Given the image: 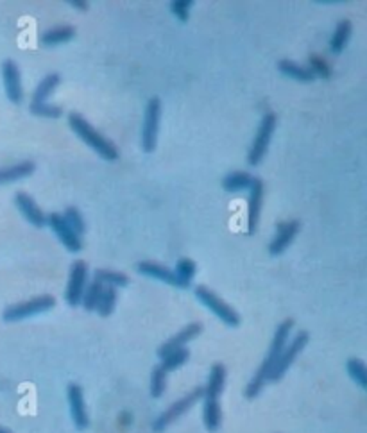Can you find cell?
<instances>
[{
    "label": "cell",
    "instance_id": "obj_28",
    "mask_svg": "<svg viewBox=\"0 0 367 433\" xmlns=\"http://www.w3.org/2000/svg\"><path fill=\"white\" fill-rule=\"evenodd\" d=\"M103 290H104V285L99 283L97 280L90 281V283L86 285V290H84V294H83V301H81L84 310H88V311L97 310V304H99Z\"/></svg>",
    "mask_w": 367,
    "mask_h": 433
},
{
    "label": "cell",
    "instance_id": "obj_31",
    "mask_svg": "<svg viewBox=\"0 0 367 433\" xmlns=\"http://www.w3.org/2000/svg\"><path fill=\"white\" fill-rule=\"evenodd\" d=\"M61 215H63L65 222H67L68 228H70L72 231L75 233V235L81 236L84 231H86V226H84V219H83V215H81L79 209H77V208H74V206H68V208L65 209V212L61 213Z\"/></svg>",
    "mask_w": 367,
    "mask_h": 433
},
{
    "label": "cell",
    "instance_id": "obj_21",
    "mask_svg": "<svg viewBox=\"0 0 367 433\" xmlns=\"http://www.w3.org/2000/svg\"><path fill=\"white\" fill-rule=\"evenodd\" d=\"M353 34V25L349 20H340L339 24H337L335 31H333L332 38H330V52L332 54H340V52L344 51V47L347 45V41H349V38H352Z\"/></svg>",
    "mask_w": 367,
    "mask_h": 433
},
{
    "label": "cell",
    "instance_id": "obj_12",
    "mask_svg": "<svg viewBox=\"0 0 367 433\" xmlns=\"http://www.w3.org/2000/svg\"><path fill=\"white\" fill-rule=\"evenodd\" d=\"M2 83L8 98L13 104H22L24 101V88H22L20 68L16 67L15 61L6 59L2 63Z\"/></svg>",
    "mask_w": 367,
    "mask_h": 433
},
{
    "label": "cell",
    "instance_id": "obj_22",
    "mask_svg": "<svg viewBox=\"0 0 367 433\" xmlns=\"http://www.w3.org/2000/svg\"><path fill=\"white\" fill-rule=\"evenodd\" d=\"M278 70L283 75H287V77L294 79V81H301V83H310V81L316 79V75L312 74L310 68L294 63L290 59H281L280 63H278Z\"/></svg>",
    "mask_w": 367,
    "mask_h": 433
},
{
    "label": "cell",
    "instance_id": "obj_5",
    "mask_svg": "<svg viewBox=\"0 0 367 433\" xmlns=\"http://www.w3.org/2000/svg\"><path fill=\"white\" fill-rule=\"evenodd\" d=\"M54 306V297L49 294H44L40 295V297H32V299L24 301V303L8 306L4 310V314H2V319H4L6 323H18V321L29 319V317H34V315L52 310Z\"/></svg>",
    "mask_w": 367,
    "mask_h": 433
},
{
    "label": "cell",
    "instance_id": "obj_8",
    "mask_svg": "<svg viewBox=\"0 0 367 433\" xmlns=\"http://www.w3.org/2000/svg\"><path fill=\"white\" fill-rule=\"evenodd\" d=\"M160 117H162V101L158 97L149 98L146 106V115H143L142 124V149L146 153H153L158 143V131H160Z\"/></svg>",
    "mask_w": 367,
    "mask_h": 433
},
{
    "label": "cell",
    "instance_id": "obj_30",
    "mask_svg": "<svg viewBox=\"0 0 367 433\" xmlns=\"http://www.w3.org/2000/svg\"><path fill=\"white\" fill-rule=\"evenodd\" d=\"M115 304H117V288L104 287L99 304H97V311L101 317H110L115 310Z\"/></svg>",
    "mask_w": 367,
    "mask_h": 433
},
{
    "label": "cell",
    "instance_id": "obj_1",
    "mask_svg": "<svg viewBox=\"0 0 367 433\" xmlns=\"http://www.w3.org/2000/svg\"><path fill=\"white\" fill-rule=\"evenodd\" d=\"M292 328H294L292 319L283 321V323H281L280 326L276 328V331H274V337H273V342H271V347H269V353L265 354V358H264V362H262V366L258 367V370L255 373V376L251 378V382H249L247 387H245L244 394H245V398H247V399L257 398L258 394L262 392V389L265 387V383L269 382V376H271V373H273L278 358H280V354L283 353L285 346H287L288 337H290V331H292Z\"/></svg>",
    "mask_w": 367,
    "mask_h": 433
},
{
    "label": "cell",
    "instance_id": "obj_7",
    "mask_svg": "<svg viewBox=\"0 0 367 433\" xmlns=\"http://www.w3.org/2000/svg\"><path fill=\"white\" fill-rule=\"evenodd\" d=\"M202 396H205V387H198V389H194L192 392L186 394L185 398L178 399L176 403H172V405H170L165 412H162L158 418L154 419V422H153L154 432L160 433V432H163V429L169 428V425H172L176 419L181 418L183 413L188 412V410L192 408V406H194L199 399H202Z\"/></svg>",
    "mask_w": 367,
    "mask_h": 433
},
{
    "label": "cell",
    "instance_id": "obj_14",
    "mask_svg": "<svg viewBox=\"0 0 367 433\" xmlns=\"http://www.w3.org/2000/svg\"><path fill=\"white\" fill-rule=\"evenodd\" d=\"M300 221H287V222H278L276 233H274L273 242L269 244V254L271 256H280L287 251V247L294 242L296 235L300 233Z\"/></svg>",
    "mask_w": 367,
    "mask_h": 433
},
{
    "label": "cell",
    "instance_id": "obj_25",
    "mask_svg": "<svg viewBox=\"0 0 367 433\" xmlns=\"http://www.w3.org/2000/svg\"><path fill=\"white\" fill-rule=\"evenodd\" d=\"M60 81H61L60 74H49L47 77L41 79V83L36 86L34 93H32L31 103H34V104L47 103V98L54 93V90L58 88Z\"/></svg>",
    "mask_w": 367,
    "mask_h": 433
},
{
    "label": "cell",
    "instance_id": "obj_29",
    "mask_svg": "<svg viewBox=\"0 0 367 433\" xmlns=\"http://www.w3.org/2000/svg\"><path fill=\"white\" fill-rule=\"evenodd\" d=\"M167 389V370L162 366H156L150 373V396L162 398Z\"/></svg>",
    "mask_w": 367,
    "mask_h": 433
},
{
    "label": "cell",
    "instance_id": "obj_35",
    "mask_svg": "<svg viewBox=\"0 0 367 433\" xmlns=\"http://www.w3.org/2000/svg\"><path fill=\"white\" fill-rule=\"evenodd\" d=\"M192 6H194L192 0H178V2H170V11L178 16L179 22H186V20H188V13Z\"/></svg>",
    "mask_w": 367,
    "mask_h": 433
},
{
    "label": "cell",
    "instance_id": "obj_2",
    "mask_svg": "<svg viewBox=\"0 0 367 433\" xmlns=\"http://www.w3.org/2000/svg\"><path fill=\"white\" fill-rule=\"evenodd\" d=\"M226 385V367L222 363H215L210 369L208 383L205 387V396H202V421L208 432H217L222 422L221 410V394Z\"/></svg>",
    "mask_w": 367,
    "mask_h": 433
},
{
    "label": "cell",
    "instance_id": "obj_13",
    "mask_svg": "<svg viewBox=\"0 0 367 433\" xmlns=\"http://www.w3.org/2000/svg\"><path fill=\"white\" fill-rule=\"evenodd\" d=\"M47 224L51 226L54 235L60 238V242L68 249V251L79 252L81 249H83V240H81V236L75 235V233L68 228V224L65 222L61 213H51V215H47Z\"/></svg>",
    "mask_w": 367,
    "mask_h": 433
},
{
    "label": "cell",
    "instance_id": "obj_9",
    "mask_svg": "<svg viewBox=\"0 0 367 433\" xmlns=\"http://www.w3.org/2000/svg\"><path fill=\"white\" fill-rule=\"evenodd\" d=\"M308 339H310V335H308L307 331H297V335H294V339L288 340L283 353H281L280 358H278L276 366H274L273 373L269 376V382L276 383L283 378L285 373L288 370V367L292 366L294 360L297 358V354L304 349V346L308 344Z\"/></svg>",
    "mask_w": 367,
    "mask_h": 433
},
{
    "label": "cell",
    "instance_id": "obj_26",
    "mask_svg": "<svg viewBox=\"0 0 367 433\" xmlns=\"http://www.w3.org/2000/svg\"><path fill=\"white\" fill-rule=\"evenodd\" d=\"M94 280L103 283L104 287H113V288H120L129 285V278H127L126 274L117 271H110V269H97V271H95Z\"/></svg>",
    "mask_w": 367,
    "mask_h": 433
},
{
    "label": "cell",
    "instance_id": "obj_33",
    "mask_svg": "<svg viewBox=\"0 0 367 433\" xmlns=\"http://www.w3.org/2000/svg\"><path fill=\"white\" fill-rule=\"evenodd\" d=\"M308 68L312 70V74L316 75V77L321 79L332 77V68H330V65L326 63V59L321 58V56L317 54H312L308 58Z\"/></svg>",
    "mask_w": 367,
    "mask_h": 433
},
{
    "label": "cell",
    "instance_id": "obj_34",
    "mask_svg": "<svg viewBox=\"0 0 367 433\" xmlns=\"http://www.w3.org/2000/svg\"><path fill=\"white\" fill-rule=\"evenodd\" d=\"M31 113L36 115V117H44V118H60L63 115V110L60 106H54V104L49 103H41V104H34L31 103Z\"/></svg>",
    "mask_w": 367,
    "mask_h": 433
},
{
    "label": "cell",
    "instance_id": "obj_24",
    "mask_svg": "<svg viewBox=\"0 0 367 433\" xmlns=\"http://www.w3.org/2000/svg\"><path fill=\"white\" fill-rule=\"evenodd\" d=\"M195 272H198V265L190 258H179L176 269H174V276H176V283L178 288H188L192 285Z\"/></svg>",
    "mask_w": 367,
    "mask_h": 433
},
{
    "label": "cell",
    "instance_id": "obj_19",
    "mask_svg": "<svg viewBox=\"0 0 367 433\" xmlns=\"http://www.w3.org/2000/svg\"><path fill=\"white\" fill-rule=\"evenodd\" d=\"M34 170L36 165L32 162H20L15 163V165L2 167V169H0V185L20 181V179H25V177L32 176Z\"/></svg>",
    "mask_w": 367,
    "mask_h": 433
},
{
    "label": "cell",
    "instance_id": "obj_16",
    "mask_svg": "<svg viewBox=\"0 0 367 433\" xmlns=\"http://www.w3.org/2000/svg\"><path fill=\"white\" fill-rule=\"evenodd\" d=\"M15 206L18 212L25 216V221L29 224L36 226V228H44L47 226V215L40 209V206L36 205V201L25 192H16L15 195Z\"/></svg>",
    "mask_w": 367,
    "mask_h": 433
},
{
    "label": "cell",
    "instance_id": "obj_17",
    "mask_svg": "<svg viewBox=\"0 0 367 433\" xmlns=\"http://www.w3.org/2000/svg\"><path fill=\"white\" fill-rule=\"evenodd\" d=\"M201 331H202L201 323L188 324V326L183 328V330L179 331L178 335H174L172 339H169L165 344H162V346H160L158 356H160V358H163V356H167V354L172 353V351L183 349V347H185L186 344L190 342V340H194L195 337H199V335H201Z\"/></svg>",
    "mask_w": 367,
    "mask_h": 433
},
{
    "label": "cell",
    "instance_id": "obj_36",
    "mask_svg": "<svg viewBox=\"0 0 367 433\" xmlns=\"http://www.w3.org/2000/svg\"><path fill=\"white\" fill-rule=\"evenodd\" d=\"M70 4L77 9H86V2H74V0H72Z\"/></svg>",
    "mask_w": 367,
    "mask_h": 433
},
{
    "label": "cell",
    "instance_id": "obj_15",
    "mask_svg": "<svg viewBox=\"0 0 367 433\" xmlns=\"http://www.w3.org/2000/svg\"><path fill=\"white\" fill-rule=\"evenodd\" d=\"M265 186L262 179L255 177L253 185L249 188V201H247V235H253L258 228V219H260L262 202H264Z\"/></svg>",
    "mask_w": 367,
    "mask_h": 433
},
{
    "label": "cell",
    "instance_id": "obj_37",
    "mask_svg": "<svg viewBox=\"0 0 367 433\" xmlns=\"http://www.w3.org/2000/svg\"><path fill=\"white\" fill-rule=\"evenodd\" d=\"M0 433H11V432H9L8 428H2V426H0Z\"/></svg>",
    "mask_w": 367,
    "mask_h": 433
},
{
    "label": "cell",
    "instance_id": "obj_6",
    "mask_svg": "<svg viewBox=\"0 0 367 433\" xmlns=\"http://www.w3.org/2000/svg\"><path fill=\"white\" fill-rule=\"evenodd\" d=\"M195 297H198V301H201V303L205 304L215 317H219L226 326L237 328L238 324H240V315H238L233 308L229 306L226 301H222L215 292L210 290L208 287L199 285V287L195 288Z\"/></svg>",
    "mask_w": 367,
    "mask_h": 433
},
{
    "label": "cell",
    "instance_id": "obj_3",
    "mask_svg": "<svg viewBox=\"0 0 367 433\" xmlns=\"http://www.w3.org/2000/svg\"><path fill=\"white\" fill-rule=\"evenodd\" d=\"M68 126L77 134V138H81V140H83L90 149H94L95 153L99 154L103 160H106V162H117V160H119V149L115 147V143H111L108 138H104L99 131L88 122L83 115H68Z\"/></svg>",
    "mask_w": 367,
    "mask_h": 433
},
{
    "label": "cell",
    "instance_id": "obj_10",
    "mask_svg": "<svg viewBox=\"0 0 367 433\" xmlns=\"http://www.w3.org/2000/svg\"><path fill=\"white\" fill-rule=\"evenodd\" d=\"M88 285V265L83 260L74 261L70 269V278H68L67 290H65V301L68 306H79L83 301V294Z\"/></svg>",
    "mask_w": 367,
    "mask_h": 433
},
{
    "label": "cell",
    "instance_id": "obj_4",
    "mask_svg": "<svg viewBox=\"0 0 367 433\" xmlns=\"http://www.w3.org/2000/svg\"><path fill=\"white\" fill-rule=\"evenodd\" d=\"M274 129H276V115L265 113L264 118L260 120V124H258L253 143L249 147L247 163L251 167H258L262 162H264L269 146H271V140H273Z\"/></svg>",
    "mask_w": 367,
    "mask_h": 433
},
{
    "label": "cell",
    "instance_id": "obj_18",
    "mask_svg": "<svg viewBox=\"0 0 367 433\" xmlns=\"http://www.w3.org/2000/svg\"><path fill=\"white\" fill-rule=\"evenodd\" d=\"M134 269H136V272H140V274L147 276V278H153V280H158L167 285H172V287H178L174 271L167 269L165 265L154 264V261H140Z\"/></svg>",
    "mask_w": 367,
    "mask_h": 433
},
{
    "label": "cell",
    "instance_id": "obj_20",
    "mask_svg": "<svg viewBox=\"0 0 367 433\" xmlns=\"http://www.w3.org/2000/svg\"><path fill=\"white\" fill-rule=\"evenodd\" d=\"M253 179L255 177L249 172H244V170H235V172H229L228 176L222 179V188L229 193L244 192V190L251 188Z\"/></svg>",
    "mask_w": 367,
    "mask_h": 433
},
{
    "label": "cell",
    "instance_id": "obj_32",
    "mask_svg": "<svg viewBox=\"0 0 367 433\" xmlns=\"http://www.w3.org/2000/svg\"><path fill=\"white\" fill-rule=\"evenodd\" d=\"M190 358V353L186 347H183V349L178 351H172V353H169L167 356H163L162 363L160 366L163 367V369L167 370V373H170V370L178 369V367H181L183 363H186V360Z\"/></svg>",
    "mask_w": 367,
    "mask_h": 433
},
{
    "label": "cell",
    "instance_id": "obj_27",
    "mask_svg": "<svg viewBox=\"0 0 367 433\" xmlns=\"http://www.w3.org/2000/svg\"><path fill=\"white\" fill-rule=\"evenodd\" d=\"M346 370L349 374V378L360 387V389L367 390V366L359 358H349L346 362Z\"/></svg>",
    "mask_w": 367,
    "mask_h": 433
},
{
    "label": "cell",
    "instance_id": "obj_11",
    "mask_svg": "<svg viewBox=\"0 0 367 433\" xmlns=\"http://www.w3.org/2000/svg\"><path fill=\"white\" fill-rule=\"evenodd\" d=\"M67 398H68V406H70L72 421H74L75 428L86 429L88 425H90V419H88L83 387L77 385V383H70V385L67 387Z\"/></svg>",
    "mask_w": 367,
    "mask_h": 433
},
{
    "label": "cell",
    "instance_id": "obj_23",
    "mask_svg": "<svg viewBox=\"0 0 367 433\" xmlns=\"http://www.w3.org/2000/svg\"><path fill=\"white\" fill-rule=\"evenodd\" d=\"M75 36V29L72 25H60V27L49 29L41 34L40 41L44 47H56V45L67 44Z\"/></svg>",
    "mask_w": 367,
    "mask_h": 433
}]
</instances>
